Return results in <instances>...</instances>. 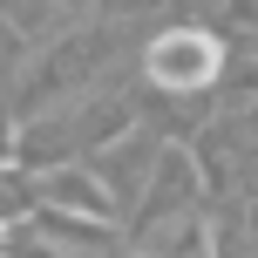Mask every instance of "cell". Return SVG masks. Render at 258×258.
Masks as SVG:
<instances>
[{"label": "cell", "instance_id": "cell-1", "mask_svg": "<svg viewBox=\"0 0 258 258\" xmlns=\"http://www.w3.org/2000/svg\"><path fill=\"white\" fill-rule=\"evenodd\" d=\"M143 75H150V89L163 95H204L211 82L224 75V41L211 34V27H163V34L143 48Z\"/></svg>", "mask_w": 258, "mask_h": 258}, {"label": "cell", "instance_id": "cell-2", "mask_svg": "<svg viewBox=\"0 0 258 258\" xmlns=\"http://www.w3.org/2000/svg\"><path fill=\"white\" fill-rule=\"evenodd\" d=\"M102 61H109V27H75V34H61L48 54H41V68L21 82V109H48V102H61V95H82Z\"/></svg>", "mask_w": 258, "mask_h": 258}, {"label": "cell", "instance_id": "cell-3", "mask_svg": "<svg viewBox=\"0 0 258 258\" xmlns=\"http://www.w3.org/2000/svg\"><path fill=\"white\" fill-rule=\"evenodd\" d=\"M197 197H204V170L190 163V150L163 143V156H156V177H150V190L136 197V204H143V218L170 231L177 218H190V211H197Z\"/></svg>", "mask_w": 258, "mask_h": 258}, {"label": "cell", "instance_id": "cell-4", "mask_svg": "<svg viewBox=\"0 0 258 258\" xmlns=\"http://www.w3.org/2000/svg\"><path fill=\"white\" fill-rule=\"evenodd\" d=\"M34 197H41V211H68V218H95V224H116L122 218V211H116V190H109L95 170H75V163L48 170V177L34 183Z\"/></svg>", "mask_w": 258, "mask_h": 258}, {"label": "cell", "instance_id": "cell-5", "mask_svg": "<svg viewBox=\"0 0 258 258\" xmlns=\"http://www.w3.org/2000/svg\"><path fill=\"white\" fill-rule=\"evenodd\" d=\"M34 231L61 238V245H102L109 224H95V218H68V211H34Z\"/></svg>", "mask_w": 258, "mask_h": 258}, {"label": "cell", "instance_id": "cell-6", "mask_svg": "<svg viewBox=\"0 0 258 258\" xmlns=\"http://www.w3.org/2000/svg\"><path fill=\"white\" fill-rule=\"evenodd\" d=\"M21 61H27V34H21L14 21H0V82H7Z\"/></svg>", "mask_w": 258, "mask_h": 258}, {"label": "cell", "instance_id": "cell-7", "mask_svg": "<svg viewBox=\"0 0 258 258\" xmlns=\"http://www.w3.org/2000/svg\"><path fill=\"white\" fill-rule=\"evenodd\" d=\"M136 7H163V0H109V14H136Z\"/></svg>", "mask_w": 258, "mask_h": 258}, {"label": "cell", "instance_id": "cell-8", "mask_svg": "<svg viewBox=\"0 0 258 258\" xmlns=\"http://www.w3.org/2000/svg\"><path fill=\"white\" fill-rule=\"evenodd\" d=\"M245 129H251V136H258V109H245Z\"/></svg>", "mask_w": 258, "mask_h": 258}, {"label": "cell", "instance_id": "cell-9", "mask_svg": "<svg viewBox=\"0 0 258 258\" xmlns=\"http://www.w3.org/2000/svg\"><path fill=\"white\" fill-rule=\"evenodd\" d=\"M0 258H7V224H0Z\"/></svg>", "mask_w": 258, "mask_h": 258}, {"label": "cell", "instance_id": "cell-10", "mask_svg": "<svg viewBox=\"0 0 258 258\" xmlns=\"http://www.w3.org/2000/svg\"><path fill=\"white\" fill-rule=\"evenodd\" d=\"M143 258H156V251H143Z\"/></svg>", "mask_w": 258, "mask_h": 258}]
</instances>
